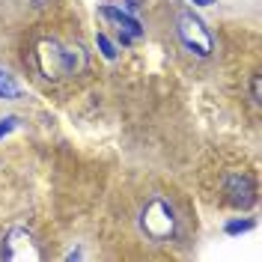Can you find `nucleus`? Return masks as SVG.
<instances>
[{
    "instance_id": "obj_5",
    "label": "nucleus",
    "mask_w": 262,
    "mask_h": 262,
    "mask_svg": "<svg viewBox=\"0 0 262 262\" xmlns=\"http://www.w3.org/2000/svg\"><path fill=\"white\" fill-rule=\"evenodd\" d=\"M98 15L104 18V21H111L119 33V42L122 45H128V42H137L140 36H143V27H140V21L137 18H131L125 9H119V6H101L98 9Z\"/></svg>"
},
{
    "instance_id": "obj_3",
    "label": "nucleus",
    "mask_w": 262,
    "mask_h": 262,
    "mask_svg": "<svg viewBox=\"0 0 262 262\" xmlns=\"http://www.w3.org/2000/svg\"><path fill=\"white\" fill-rule=\"evenodd\" d=\"M140 229L146 232L152 242H164L176 232V214L170 209L167 200H152L146 209L140 212Z\"/></svg>"
},
{
    "instance_id": "obj_6",
    "label": "nucleus",
    "mask_w": 262,
    "mask_h": 262,
    "mask_svg": "<svg viewBox=\"0 0 262 262\" xmlns=\"http://www.w3.org/2000/svg\"><path fill=\"white\" fill-rule=\"evenodd\" d=\"M227 194H229V203L238 206V209H250L256 203V182L245 176V173H235L227 179Z\"/></svg>"
},
{
    "instance_id": "obj_11",
    "label": "nucleus",
    "mask_w": 262,
    "mask_h": 262,
    "mask_svg": "<svg viewBox=\"0 0 262 262\" xmlns=\"http://www.w3.org/2000/svg\"><path fill=\"white\" fill-rule=\"evenodd\" d=\"M253 101H256V104L262 101V78H259V75L253 78Z\"/></svg>"
},
{
    "instance_id": "obj_8",
    "label": "nucleus",
    "mask_w": 262,
    "mask_h": 262,
    "mask_svg": "<svg viewBox=\"0 0 262 262\" xmlns=\"http://www.w3.org/2000/svg\"><path fill=\"white\" fill-rule=\"evenodd\" d=\"M96 45H98V51H101V57H104V60H116V45L104 36V33H98V36H96Z\"/></svg>"
},
{
    "instance_id": "obj_12",
    "label": "nucleus",
    "mask_w": 262,
    "mask_h": 262,
    "mask_svg": "<svg viewBox=\"0 0 262 262\" xmlns=\"http://www.w3.org/2000/svg\"><path fill=\"white\" fill-rule=\"evenodd\" d=\"M125 6H128L131 12H134V9H137V6H140V3H137V0H125Z\"/></svg>"
},
{
    "instance_id": "obj_4",
    "label": "nucleus",
    "mask_w": 262,
    "mask_h": 262,
    "mask_svg": "<svg viewBox=\"0 0 262 262\" xmlns=\"http://www.w3.org/2000/svg\"><path fill=\"white\" fill-rule=\"evenodd\" d=\"M0 256L9 262H39L42 259V250L33 242V235L24 227H15L6 232L3 247H0Z\"/></svg>"
},
{
    "instance_id": "obj_7",
    "label": "nucleus",
    "mask_w": 262,
    "mask_h": 262,
    "mask_svg": "<svg viewBox=\"0 0 262 262\" xmlns=\"http://www.w3.org/2000/svg\"><path fill=\"white\" fill-rule=\"evenodd\" d=\"M18 96H21V86L15 83V78H12L9 72H3V69H0V98L15 101Z\"/></svg>"
},
{
    "instance_id": "obj_2",
    "label": "nucleus",
    "mask_w": 262,
    "mask_h": 262,
    "mask_svg": "<svg viewBox=\"0 0 262 262\" xmlns=\"http://www.w3.org/2000/svg\"><path fill=\"white\" fill-rule=\"evenodd\" d=\"M78 51L81 48H66L57 39H42V42H39V51H36L42 75H45V78H60V75L75 72V54H78Z\"/></svg>"
},
{
    "instance_id": "obj_1",
    "label": "nucleus",
    "mask_w": 262,
    "mask_h": 262,
    "mask_svg": "<svg viewBox=\"0 0 262 262\" xmlns=\"http://www.w3.org/2000/svg\"><path fill=\"white\" fill-rule=\"evenodd\" d=\"M176 30H179L182 45L191 51V54H196V57H209L214 51V39H212V33H209V27H206L203 18H196L191 9H182L179 12Z\"/></svg>"
},
{
    "instance_id": "obj_10",
    "label": "nucleus",
    "mask_w": 262,
    "mask_h": 262,
    "mask_svg": "<svg viewBox=\"0 0 262 262\" xmlns=\"http://www.w3.org/2000/svg\"><path fill=\"white\" fill-rule=\"evenodd\" d=\"M15 125H18V116H3V119H0V140L15 128Z\"/></svg>"
},
{
    "instance_id": "obj_9",
    "label": "nucleus",
    "mask_w": 262,
    "mask_h": 262,
    "mask_svg": "<svg viewBox=\"0 0 262 262\" xmlns=\"http://www.w3.org/2000/svg\"><path fill=\"white\" fill-rule=\"evenodd\" d=\"M247 229H253V221L250 217H245V221H229L227 235H238V232H247Z\"/></svg>"
},
{
    "instance_id": "obj_13",
    "label": "nucleus",
    "mask_w": 262,
    "mask_h": 262,
    "mask_svg": "<svg viewBox=\"0 0 262 262\" xmlns=\"http://www.w3.org/2000/svg\"><path fill=\"white\" fill-rule=\"evenodd\" d=\"M214 0H194V6H212Z\"/></svg>"
}]
</instances>
